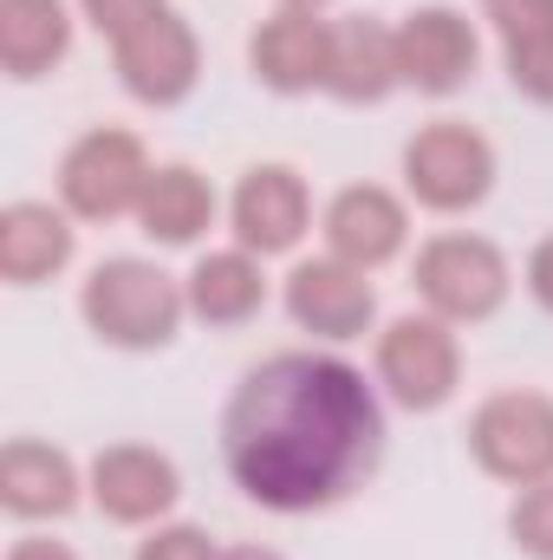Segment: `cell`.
Masks as SVG:
<instances>
[{
	"label": "cell",
	"instance_id": "5b68a950",
	"mask_svg": "<svg viewBox=\"0 0 553 560\" xmlns=\"http://www.w3.org/2000/svg\"><path fill=\"white\" fill-rule=\"evenodd\" d=\"M404 189L430 215H469L495 189V143L462 118H436L404 143Z\"/></svg>",
	"mask_w": 553,
	"mask_h": 560
},
{
	"label": "cell",
	"instance_id": "5bb4252c",
	"mask_svg": "<svg viewBox=\"0 0 553 560\" xmlns=\"http://www.w3.org/2000/svg\"><path fill=\"white\" fill-rule=\"evenodd\" d=\"M404 242H411V209L385 183H352L326 202V255L378 275L385 261L404 255Z\"/></svg>",
	"mask_w": 553,
	"mask_h": 560
},
{
	"label": "cell",
	"instance_id": "30bf717a",
	"mask_svg": "<svg viewBox=\"0 0 553 560\" xmlns=\"http://www.w3.org/2000/svg\"><path fill=\"white\" fill-rule=\"evenodd\" d=\"M228 229H235V248L248 255H293L313 229V196H306V176L293 163H255L242 170L235 196H228Z\"/></svg>",
	"mask_w": 553,
	"mask_h": 560
},
{
	"label": "cell",
	"instance_id": "d6986e66",
	"mask_svg": "<svg viewBox=\"0 0 553 560\" xmlns=\"http://www.w3.org/2000/svg\"><path fill=\"white\" fill-rule=\"evenodd\" d=\"M138 229L156 248H189L215 229V189L202 170L189 163H156L150 170V189L138 202Z\"/></svg>",
	"mask_w": 553,
	"mask_h": 560
},
{
	"label": "cell",
	"instance_id": "2e32d148",
	"mask_svg": "<svg viewBox=\"0 0 553 560\" xmlns=\"http://www.w3.org/2000/svg\"><path fill=\"white\" fill-rule=\"evenodd\" d=\"M398 85H404V72H398V26H385L372 13L332 20L326 98H339V105H385Z\"/></svg>",
	"mask_w": 553,
	"mask_h": 560
},
{
	"label": "cell",
	"instance_id": "44dd1931",
	"mask_svg": "<svg viewBox=\"0 0 553 560\" xmlns=\"http://www.w3.org/2000/svg\"><path fill=\"white\" fill-rule=\"evenodd\" d=\"M183 293H189V313H196L202 326H248V319L268 306L261 255H248V248H215V255H202V261L183 275Z\"/></svg>",
	"mask_w": 553,
	"mask_h": 560
},
{
	"label": "cell",
	"instance_id": "7c38bea8",
	"mask_svg": "<svg viewBox=\"0 0 553 560\" xmlns=\"http://www.w3.org/2000/svg\"><path fill=\"white\" fill-rule=\"evenodd\" d=\"M286 319L313 339H365V326L378 319V287L365 280V268L339 261V255H319V261H299L286 275Z\"/></svg>",
	"mask_w": 553,
	"mask_h": 560
},
{
	"label": "cell",
	"instance_id": "603a6c76",
	"mask_svg": "<svg viewBox=\"0 0 553 560\" xmlns=\"http://www.w3.org/2000/svg\"><path fill=\"white\" fill-rule=\"evenodd\" d=\"M131 560H222V548H215L196 522H156V528L138 541Z\"/></svg>",
	"mask_w": 553,
	"mask_h": 560
},
{
	"label": "cell",
	"instance_id": "8992f818",
	"mask_svg": "<svg viewBox=\"0 0 553 560\" xmlns=\"http://www.w3.org/2000/svg\"><path fill=\"white\" fill-rule=\"evenodd\" d=\"M378 385L416 411H443L462 385V346H456V326L436 319V313H404L378 332Z\"/></svg>",
	"mask_w": 553,
	"mask_h": 560
},
{
	"label": "cell",
	"instance_id": "ffe728a7",
	"mask_svg": "<svg viewBox=\"0 0 553 560\" xmlns=\"http://www.w3.org/2000/svg\"><path fill=\"white\" fill-rule=\"evenodd\" d=\"M72 52V7L66 0H0V72L33 85Z\"/></svg>",
	"mask_w": 553,
	"mask_h": 560
},
{
	"label": "cell",
	"instance_id": "3957f363",
	"mask_svg": "<svg viewBox=\"0 0 553 560\" xmlns=\"http://www.w3.org/2000/svg\"><path fill=\"white\" fill-rule=\"evenodd\" d=\"M416 300L449 319V326H482L508 306L515 293V268L508 255L489 242V235H436L416 248V268H411Z\"/></svg>",
	"mask_w": 553,
	"mask_h": 560
},
{
	"label": "cell",
	"instance_id": "7402d4cb",
	"mask_svg": "<svg viewBox=\"0 0 553 560\" xmlns=\"http://www.w3.org/2000/svg\"><path fill=\"white\" fill-rule=\"evenodd\" d=\"M508 541L528 560H553V476L548 482H528L508 509Z\"/></svg>",
	"mask_w": 553,
	"mask_h": 560
},
{
	"label": "cell",
	"instance_id": "52a82bcc",
	"mask_svg": "<svg viewBox=\"0 0 553 560\" xmlns=\"http://www.w3.org/2000/svg\"><path fill=\"white\" fill-rule=\"evenodd\" d=\"M469 456L495 482H548L553 476V398L548 392H495L469 418Z\"/></svg>",
	"mask_w": 553,
	"mask_h": 560
},
{
	"label": "cell",
	"instance_id": "484cf974",
	"mask_svg": "<svg viewBox=\"0 0 553 560\" xmlns=\"http://www.w3.org/2000/svg\"><path fill=\"white\" fill-rule=\"evenodd\" d=\"M7 560H79L66 541H52V535H20L13 548H7Z\"/></svg>",
	"mask_w": 553,
	"mask_h": 560
},
{
	"label": "cell",
	"instance_id": "cb8c5ba5",
	"mask_svg": "<svg viewBox=\"0 0 553 560\" xmlns=\"http://www.w3.org/2000/svg\"><path fill=\"white\" fill-rule=\"evenodd\" d=\"M169 0H79V13L92 20V33L111 46V39H125L131 26H143L150 13H163Z\"/></svg>",
	"mask_w": 553,
	"mask_h": 560
},
{
	"label": "cell",
	"instance_id": "7a4b0ae2",
	"mask_svg": "<svg viewBox=\"0 0 553 560\" xmlns=\"http://www.w3.org/2000/svg\"><path fill=\"white\" fill-rule=\"evenodd\" d=\"M79 313L118 352H163L183 332V319H189V293H183V280L163 275L156 261L118 255V261H98L85 275Z\"/></svg>",
	"mask_w": 553,
	"mask_h": 560
},
{
	"label": "cell",
	"instance_id": "9a60e30c",
	"mask_svg": "<svg viewBox=\"0 0 553 560\" xmlns=\"http://www.w3.org/2000/svg\"><path fill=\"white\" fill-rule=\"evenodd\" d=\"M79 495H85V476L59 443L13 436L0 450V509L13 522H59L79 509Z\"/></svg>",
	"mask_w": 553,
	"mask_h": 560
},
{
	"label": "cell",
	"instance_id": "277c9868",
	"mask_svg": "<svg viewBox=\"0 0 553 560\" xmlns=\"http://www.w3.org/2000/svg\"><path fill=\"white\" fill-rule=\"evenodd\" d=\"M143 189H150V156H143V138L125 125H98L59 156V209L72 222L138 215Z\"/></svg>",
	"mask_w": 553,
	"mask_h": 560
},
{
	"label": "cell",
	"instance_id": "4316f807",
	"mask_svg": "<svg viewBox=\"0 0 553 560\" xmlns=\"http://www.w3.org/2000/svg\"><path fill=\"white\" fill-rule=\"evenodd\" d=\"M222 560H286V555H274V548H255V541H248V548H222Z\"/></svg>",
	"mask_w": 553,
	"mask_h": 560
},
{
	"label": "cell",
	"instance_id": "8fae6325",
	"mask_svg": "<svg viewBox=\"0 0 553 560\" xmlns=\"http://www.w3.org/2000/svg\"><path fill=\"white\" fill-rule=\"evenodd\" d=\"M482 66V33L456 7H416L398 20V72L423 98H449L475 79Z\"/></svg>",
	"mask_w": 553,
	"mask_h": 560
},
{
	"label": "cell",
	"instance_id": "4fadbf2b",
	"mask_svg": "<svg viewBox=\"0 0 553 560\" xmlns=\"http://www.w3.org/2000/svg\"><path fill=\"white\" fill-rule=\"evenodd\" d=\"M248 72L274 92V98H306L326 92L332 72V20L306 13V7H280L255 26L248 39Z\"/></svg>",
	"mask_w": 553,
	"mask_h": 560
},
{
	"label": "cell",
	"instance_id": "d4e9b609",
	"mask_svg": "<svg viewBox=\"0 0 553 560\" xmlns=\"http://www.w3.org/2000/svg\"><path fill=\"white\" fill-rule=\"evenodd\" d=\"M528 293H534V306H548L553 313V235L528 255Z\"/></svg>",
	"mask_w": 553,
	"mask_h": 560
},
{
	"label": "cell",
	"instance_id": "ba28073f",
	"mask_svg": "<svg viewBox=\"0 0 553 560\" xmlns=\"http://www.w3.org/2000/svg\"><path fill=\"white\" fill-rule=\"evenodd\" d=\"M111 66H118V79H125V92H131L138 105L169 112V105H183V98L196 92V79H202L196 26H189L176 7H163V13H150L143 26H131L125 39H111Z\"/></svg>",
	"mask_w": 553,
	"mask_h": 560
},
{
	"label": "cell",
	"instance_id": "6da1fadb",
	"mask_svg": "<svg viewBox=\"0 0 553 560\" xmlns=\"http://www.w3.org/2000/svg\"><path fill=\"white\" fill-rule=\"evenodd\" d=\"M222 456L248 502L274 515H319L358 495L385 463V405L358 365L332 352H274L228 411Z\"/></svg>",
	"mask_w": 553,
	"mask_h": 560
},
{
	"label": "cell",
	"instance_id": "83f0119b",
	"mask_svg": "<svg viewBox=\"0 0 553 560\" xmlns=\"http://www.w3.org/2000/svg\"><path fill=\"white\" fill-rule=\"evenodd\" d=\"M280 7H306V13H326L332 0H280Z\"/></svg>",
	"mask_w": 553,
	"mask_h": 560
},
{
	"label": "cell",
	"instance_id": "ac0fdd59",
	"mask_svg": "<svg viewBox=\"0 0 553 560\" xmlns=\"http://www.w3.org/2000/svg\"><path fill=\"white\" fill-rule=\"evenodd\" d=\"M482 13L502 39L508 85L553 112V0H482Z\"/></svg>",
	"mask_w": 553,
	"mask_h": 560
},
{
	"label": "cell",
	"instance_id": "9c48e42d",
	"mask_svg": "<svg viewBox=\"0 0 553 560\" xmlns=\"http://www.w3.org/2000/svg\"><path fill=\"white\" fill-rule=\"evenodd\" d=\"M85 495H92L98 515L118 522V528H156V522L183 502V469H176L163 450H150V443H111V450L92 456Z\"/></svg>",
	"mask_w": 553,
	"mask_h": 560
},
{
	"label": "cell",
	"instance_id": "e0dca14e",
	"mask_svg": "<svg viewBox=\"0 0 553 560\" xmlns=\"http://www.w3.org/2000/svg\"><path fill=\"white\" fill-rule=\"evenodd\" d=\"M79 255V229L52 202H7L0 209V280L7 287H39L66 275Z\"/></svg>",
	"mask_w": 553,
	"mask_h": 560
}]
</instances>
